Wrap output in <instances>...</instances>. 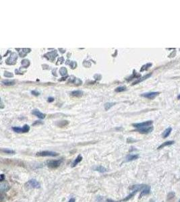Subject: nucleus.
I'll return each instance as SVG.
<instances>
[{
  "label": "nucleus",
  "instance_id": "nucleus-29",
  "mask_svg": "<svg viewBox=\"0 0 180 202\" xmlns=\"http://www.w3.org/2000/svg\"><path fill=\"white\" fill-rule=\"evenodd\" d=\"M126 86H119V87H117L116 88L115 90V91L116 92H124V91H126Z\"/></svg>",
  "mask_w": 180,
  "mask_h": 202
},
{
  "label": "nucleus",
  "instance_id": "nucleus-38",
  "mask_svg": "<svg viewBox=\"0 0 180 202\" xmlns=\"http://www.w3.org/2000/svg\"><path fill=\"white\" fill-rule=\"evenodd\" d=\"M47 100L49 102H53L54 101V98H53V97H49Z\"/></svg>",
  "mask_w": 180,
  "mask_h": 202
},
{
  "label": "nucleus",
  "instance_id": "nucleus-9",
  "mask_svg": "<svg viewBox=\"0 0 180 202\" xmlns=\"http://www.w3.org/2000/svg\"><path fill=\"white\" fill-rule=\"evenodd\" d=\"M57 53L55 50H53V51H51V52H49L47 53H46L44 55V57L45 58H47L48 60H49L53 62L54 60L55 59V57H57Z\"/></svg>",
  "mask_w": 180,
  "mask_h": 202
},
{
  "label": "nucleus",
  "instance_id": "nucleus-43",
  "mask_svg": "<svg viewBox=\"0 0 180 202\" xmlns=\"http://www.w3.org/2000/svg\"></svg>",
  "mask_w": 180,
  "mask_h": 202
},
{
  "label": "nucleus",
  "instance_id": "nucleus-1",
  "mask_svg": "<svg viewBox=\"0 0 180 202\" xmlns=\"http://www.w3.org/2000/svg\"><path fill=\"white\" fill-rule=\"evenodd\" d=\"M25 187L27 189H39L41 188V184L36 179H30L26 183Z\"/></svg>",
  "mask_w": 180,
  "mask_h": 202
},
{
  "label": "nucleus",
  "instance_id": "nucleus-28",
  "mask_svg": "<svg viewBox=\"0 0 180 202\" xmlns=\"http://www.w3.org/2000/svg\"><path fill=\"white\" fill-rule=\"evenodd\" d=\"M115 104V103H113V102H107L105 104V109L106 110H109Z\"/></svg>",
  "mask_w": 180,
  "mask_h": 202
},
{
  "label": "nucleus",
  "instance_id": "nucleus-12",
  "mask_svg": "<svg viewBox=\"0 0 180 202\" xmlns=\"http://www.w3.org/2000/svg\"><path fill=\"white\" fill-rule=\"evenodd\" d=\"M150 191H151V187H149V186L146 185V186L142 189V191H141V193L140 194V198H141V197H142L143 196H144V195H146L148 194H149V193H150Z\"/></svg>",
  "mask_w": 180,
  "mask_h": 202
},
{
  "label": "nucleus",
  "instance_id": "nucleus-41",
  "mask_svg": "<svg viewBox=\"0 0 180 202\" xmlns=\"http://www.w3.org/2000/svg\"><path fill=\"white\" fill-rule=\"evenodd\" d=\"M177 99H178V100H180V94H179L178 96H177Z\"/></svg>",
  "mask_w": 180,
  "mask_h": 202
},
{
  "label": "nucleus",
  "instance_id": "nucleus-10",
  "mask_svg": "<svg viewBox=\"0 0 180 202\" xmlns=\"http://www.w3.org/2000/svg\"><path fill=\"white\" fill-rule=\"evenodd\" d=\"M10 185H9L7 182H2L1 183V185H0V191H1V193H3L4 192H7L10 189Z\"/></svg>",
  "mask_w": 180,
  "mask_h": 202
},
{
  "label": "nucleus",
  "instance_id": "nucleus-34",
  "mask_svg": "<svg viewBox=\"0 0 180 202\" xmlns=\"http://www.w3.org/2000/svg\"><path fill=\"white\" fill-rule=\"evenodd\" d=\"M5 179H6L5 175H4L3 174H1V175H0V182L2 183V182H3V181H5Z\"/></svg>",
  "mask_w": 180,
  "mask_h": 202
},
{
  "label": "nucleus",
  "instance_id": "nucleus-2",
  "mask_svg": "<svg viewBox=\"0 0 180 202\" xmlns=\"http://www.w3.org/2000/svg\"><path fill=\"white\" fill-rule=\"evenodd\" d=\"M63 159H59V160H49L47 162V167L51 169H55L61 165V164L63 162Z\"/></svg>",
  "mask_w": 180,
  "mask_h": 202
},
{
  "label": "nucleus",
  "instance_id": "nucleus-36",
  "mask_svg": "<svg viewBox=\"0 0 180 202\" xmlns=\"http://www.w3.org/2000/svg\"><path fill=\"white\" fill-rule=\"evenodd\" d=\"M41 124H43V122L41 121H35L34 123H33V126H35V125H41Z\"/></svg>",
  "mask_w": 180,
  "mask_h": 202
},
{
  "label": "nucleus",
  "instance_id": "nucleus-7",
  "mask_svg": "<svg viewBox=\"0 0 180 202\" xmlns=\"http://www.w3.org/2000/svg\"><path fill=\"white\" fill-rule=\"evenodd\" d=\"M160 94V92H146V93H144L141 94L142 97L144 98H148L150 100H153L156 98L157 96Z\"/></svg>",
  "mask_w": 180,
  "mask_h": 202
},
{
  "label": "nucleus",
  "instance_id": "nucleus-39",
  "mask_svg": "<svg viewBox=\"0 0 180 202\" xmlns=\"http://www.w3.org/2000/svg\"><path fill=\"white\" fill-rule=\"evenodd\" d=\"M76 202V200H75L74 198H71V199L68 201V202Z\"/></svg>",
  "mask_w": 180,
  "mask_h": 202
},
{
  "label": "nucleus",
  "instance_id": "nucleus-33",
  "mask_svg": "<svg viewBox=\"0 0 180 202\" xmlns=\"http://www.w3.org/2000/svg\"><path fill=\"white\" fill-rule=\"evenodd\" d=\"M174 196H175L174 193H173V192L169 193L168 195V199H172V198H173V197Z\"/></svg>",
  "mask_w": 180,
  "mask_h": 202
},
{
  "label": "nucleus",
  "instance_id": "nucleus-14",
  "mask_svg": "<svg viewBox=\"0 0 180 202\" xmlns=\"http://www.w3.org/2000/svg\"><path fill=\"white\" fill-rule=\"evenodd\" d=\"M151 75H152V73H149V74H148L145 75L144 76H143V77H140L139 79H138L137 80L135 81V82L132 84V85H135V84H137L140 83V82H143V81L145 80H146L147 78L151 77Z\"/></svg>",
  "mask_w": 180,
  "mask_h": 202
},
{
  "label": "nucleus",
  "instance_id": "nucleus-6",
  "mask_svg": "<svg viewBox=\"0 0 180 202\" xmlns=\"http://www.w3.org/2000/svg\"><path fill=\"white\" fill-rule=\"evenodd\" d=\"M153 123V121H147L142 122V123H133L132 125L134 127L137 128V129H140V128L142 127H149L151 126Z\"/></svg>",
  "mask_w": 180,
  "mask_h": 202
},
{
  "label": "nucleus",
  "instance_id": "nucleus-15",
  "mask_svg": "<svg viewBox=\"0 0 180 202\" xmlns=\"http://www.w3.org/2000/svg\"><path fill=\"white\" fill-rule=\"evenodd\" d=\"M82 160V156L81 155H78V156L76 157V159L73 161V162L72 163L71 167H72V168L76 167L77 165L80 163V162H81Z\"/></svg>",
  "mask_w": 180,
  "mask_h": 202
},
{
  "label": "nucleus",
  "instance_id": "nucleus-31",
  "mask_svg": "<svg viewBox=\"0 0 180 202\" xmlns=\"http://www.w3.org/2000/svg\"><path fill=\"white\" fill-rule=\"evenodd\" d=\"M4 76L6 77H14V75L12 73L10 72H8V71H5L4 72Z\"/></svg>",
  "mask_w": 180,
  "mask_h": 202
},
{
  "label": "nucleus",
  "instance_id": "nucleus-19",
  "mask_svg": "<svg viewBox=\"0 0 180 202\" xmlns=\"http://www.w3.org/2000/svg\"><path fill=\"white\" fill-rule=\"evenodd\" d=\"M140 77H141L140 74H138L137 72H136V71H134V73L132 74V75L131 76H130L128 78H127V79H126V80H127V82H129V81L132 80L134 79V78H136V79H139Z\"/></svg>",
  "mask_w": 180,
  "mask_h": 202
},
{
  "label": "nucleus",
  "instance_id": "nucleus-24",
  "mask_svg": "<svg viewBox=\"0 0 180 202\" xmlns=\"http://www.w3.org/2000/svg\"><path fill=\"white\" fill-rule=\"evenodd\" d=\"M152 66H153V64H152L151 63H148L146 64H145V65H144V66H142V67H141V69H140V72L146 71V70H148Z\"/></svg>",
  "mask_w": 180,
  "mask_h": 202
},
{
  "label": "nucleus",
  "instance_id": "nucleus-18",
  "mask_svg": "<svg viewBox=\"0 0 180 202\" xmlns=\"http://www.w3.org/2000/svg\"><path fill=\"white\" fill-rule=\"evenodd\" d=\"M93 170L95 171H97L100 173H104L106 172L107 171V170L105 167H103V166H97V167H95L93 168Z\"/></svg>",
  "mask_w": 180,
  "mask_h": 202
},
{
  "label": "nucleus",
  "instance_id": "nucleus-30",
  "mask_svg": "<svg viewBox=\"0 0 180 202\" xmlns=\"http://www.w3.org/2000/svg\"><path fill=\"white\" fill-rule=\"evenodd\" d=\"M2 84H3L6 86H14L15 84L14 81H2Z\"/></svg>",
  "mask_w": 180,
  "mask_h": 202
},
{
  "label": "nucleus",
  "instance_id": "nucleus-23",
  "mask_svg": "<svg viewBox=\"0 0 180 202\" xmlns=\"http://www.w3.org/2000/svg\"><path fill=\"white\" fill-rule=\"evenodd\" d=\"M72 96H76V97H80L83 94V92L81 90H74L71 92Z\"/></svg>",
  "mask_w": 180,
  "mask_h": 202
},
{
  "label": "nucleus",
  "instance_id": "nucleus-3",
  "mask_svg": "<svg viewBox=\"0 0 180 202\" xmlns=\"http://www.w3.org/2000/svg\"><path fill=\"white\" fill-rule=\"evenodd\" d=\"M36 156H50V157H55V156H59V154L57 153V152H52V151H42V152H37L36 154Z\"/></svg>",
  "mask_w": 180,
  "mask_h": 202
},
{
  "label": "nucleus",
  "instance_id": "nucleus-16",
  "mask_svg": "<svg viewBox=\"0 0 180 202\" xmlns=\"http://www.w3.org/2000/svg\"><path fill=\"white\" fill-rule=\"evenodd\" d=\"M175 143V141H172V140H171V141H167V142H165L162 143V144H161L159 147H158V150H161V149L163 148H165V147H166V146H171V145H173V143Z\"/></svg>",
  "mask_w": 180,
  "mask_h": 202
},
{
  "label": "nucleus",
  "instance_id": "nucleus-21",
  "mask_svg": "<svg viewBox=\"0 0 180 202\" xmlns=\"http://www.w3.org/2000/svg\"><path fill=\"white\" fill-rule=\"evenodd\" d=\"M138 191H139L138 189H135V190L133 191L132 192L130 193V195H127V196L126 197L125 199H123V202H127L128 200H130L131 198H132L133 197H134V195H136V193H137V192H138Z\"/></svg>",
  "mask_w": 180,
  "mask_h": 202
},
{
  "label": "nucleus",
  "instance_id": "nucleus-40",
  "mask_svg": "<svg viewBox=\"0 0 180 202\" xmlns=\"http://www.w3.org/2000/svg\"><path fill=\"white\" fill-rule=\"evenodd\" d=\"M1 109L3 108V102H2V101L1 100V107H0Z\"/></svg>",
  "mask_w": 180,
  "mask_h": 202
},
{
  "label": "nucleus",
  "instance_id": "nucleus-27",
  "mask_svg": "<svg viewBox=\"0 0 180 202\" xmlns=\"http://www.w3.org/2000/svg\"><path fill=\"white\" fill-rule=\"evenodd\" d=\"M65 63L70 66L72 69H75L77 66L76 62H75V61H68H68L65 62Z\"/></svg>",
  "mask_w": 180,
  "mask_h": 202
},
{
  "label": "nucleus",
  "instance_id": "nucleus-35",
  "mask_svg": "<svg viewBox=\"0 0 180 202\" xmlns=\"http://www.w3.org/2000/svg\"><path fill=\"white\" fill-rule=\"evenodd\" d=\"M31 93H32V94H33V95L35 96H38L40 94V92L36 91V90H33V91L31 92Z\"/></svg>",
  "mask_w": 180,
  "mask_h": 202
},
{
  "label": "nucleus",
  "instance_id": "nucleus-17",
  "mask_svg": "<svg viewBox=\"0 0 180 202\" xmlns=\"http://www.w3.org/2000/svg\"><path fill=\"white\" fill-rule=\"evenodd\" d=\"M139 158L138 154H130L127 156L126 158V162H130V161L135 160L136 159H138Z\"/></svg>",
  "mask_w": 180,
  "mask_h": 202
},
{
  "label": "nucleus",
  "instance_id": "nucleus-25",
  "mask_svg": "<svg viewBox=\"0 0 180 202\" xmlns=\"http://www.w3.org/2000/svg\"><path fill=\"white\" fill-rule=\"evenodd\" d=\"M1 152H3L4 154H14L15 151L13 150H10V149H1Z\"/></svg>",
  "mask_w": 180,
  "mask_h": 202
},
{
  "label": "nucleus",
  "instance_id": "nucleus-26",
  "mask_svg": "<svg viewBox=\"0 0 180 202\" xmlns=\"http://www.w3.org/2000/svg\"><path fill=\"white\" fill-rule=\"evenodd\" d=\"M59 74L61 76H67V74H68V71H67V69L64 67H62L60 68L59 69Z\"/></svg>",
  "mask_w": 180,
  "mask_h": 202
},
{
  "label": "nucleus",
  "instance_id": "nucleus-37",
  "mask_svg": "<svg viewBox=\"0 0 180 202\" xmlns=\"http://www.w3.org/2000/svg\"><path fill=\"white\" fill-rule=\"evenodd\" d=\"M136 142V140H133V139H132L131 137L128 138V139L127 140V143H132V142Z\"/></svg>",
  "mask_w": 180,
  "mask_h": 202
},
{
  "label": "nucleus",
  "instance_id": "nucleus-13",
  "mask_svg": "<svg viewBox=\"0 0 180 202\" xmlns=\"http://www.w3.org/2000/svg\"><path fill=\"white\" fill-rule=\"evenodd\" d=\"M32 113H33L34 115H35L36 117H37L38 118L41 119H43L45 118L46 117V115L45 114H43L41 112H40L38 110H33L32 111Z\"/></svg>",
  "mask_w": 180,
  "mask_h": 202
},
{
  "label": "nucleus",
  "instance_id": "nucleus-11",
  "mask_svg": "<svg viewBox=\"0 0 180 202\" xmlns=\"http://www.w3.org/2000/svg\"><path fill=\"white\" fill-rule=\"evenodd\" d=\"M18 50V53H19V55L21 57H24L27 55V54H28L31 51V49H27V48H24V49H17Z\"/></svg>",
  "mask_w": 180,
  "mask_h": 202
},
{
  "label": "nucleus",
  "instance_id": "nucleus-42",
  "mask_svg": "<svg viewBox=\"0 0 180 202\" xmlns=\"http://www.w3.org/2000/svg\"></svg>",
  "mask_w": 180,
  "mask_h": 202
},
{
  "label": "nucleus",
  "instance_id": "nucleus-5",
  "mask_svg": "<svg viewBox=\"0 0 180 202\" xmlns=\"http://www.w3.org/2000/svg\"><path fill=\"white\" fill-rule=\"evenodd\" d=\"M17 58H18V55H16V53H12L6 61V63L8 65L13 66V65L16 64V61H17Z\"/></svg>",
  "mask_w": 180,
  "mask_h": 202
},
{
  "label": "nucleus",
  "instance_id": "nucleus-20",
  "mask_svg": "<svg viewBox=\"0 0 180 202\" xmlns=\"http://www.w3.org/2000/svg\"><path fill=\"white\" fill-rule=\"evenodd\" d=\"M171 131H172V128L171 127H169L167 128L165 130L163 131V133H162V137L163 138H167L171 134Z\"/></svg>",
  "mask_w": 180,
  "mask_h": 202
},
{
  "label": "nucleus",
  "instance_id": "nucleus-8",
  "mask_svg": "<svg viewBox=\"0 0 180 202\" xmlns=\"http://www.w3.org/2000/svg\"><path fill=\"white\" fill-rule=\"evenodd\" d=\"M154 127L153 126H149V127H142L140 128V129H137L136 131H138L140 134H148L151 133L152 131H153Z\"/></svg>",
  "mask_w": 180,
  "mask_h": 202
},
{
  "label": "nucleus",
  "instance_id": "nucleus-32",
  "mask_svg": "<svg viewBox=\"0 0 180 202\" xmlns=\"http://www.w3.org/2000/svg\"><path fill=\"white\" fill-rule=\"evenodd\" d=\"M57 65H58V64H61V63H63L64 62V59H63V57H59V59H58V61H57Z\"/></svg>",
  "mask_w": 180,
  "mask_h": 202
},
{
  "label": "nucleus",
  "instance_id": "nucleus-22",
  "mask_svg": "<svg viewBox=\"0 0 180 202\" xmlns=\"http://www.w3.org/2000/svg\"><path fill=\"white\" fill-rule=\"evenodd\" d=\"M21 64H22V67L23 68H27V67H29L30 63L29 60L25 59H23L21 61Z\"/></svg>",
  "mask_w": 180,
  "mask_h": 202
},
{
  "label": "nucleus",
  "instance_id": "nucleus-4",
  "mask_svg": "<svg viewBox=\"0 0 180 202\" xmlns=\"http://www.w3.org/2000/svg\"><path fill=\"white\" fill-rule=\"evenodd\" d=\"M13 131L18 133V134H21V133H27L30 131V127L29 125H24L22 127H14L12 128Z\"/></svg>",
  "mask_w": 180,
  "mask_h": 202
}]
</instances>
